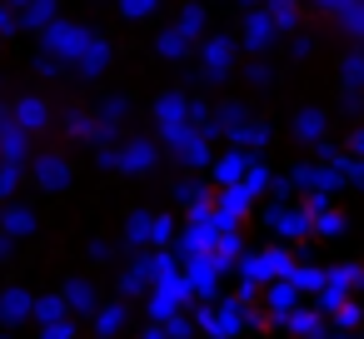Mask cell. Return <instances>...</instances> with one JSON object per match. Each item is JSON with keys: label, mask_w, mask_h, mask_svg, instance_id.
<instances>
[{"label": "cell", "mask_w": 364, "mask_h": 339, "mask_svg": "<svg viewBox=\"0 0 364 339\" xmlns=\"http://www.w3.org/2000/svg\"><path fill=\"white\" fill-rule=\"evenodd\" d=\"M195 289H190V279H185V269H175V274H165L150 294H145V314H150V324H170L180 309H185V299H190Z\"/></svg>", "instance_id": "obj_1"}, {"label": "cell", "mask_w": 364, "mask_h": 339, "mask_svg": "<svg viewBox=\"0 0 364 339\" xmlns=\"http://www.w3.org/2000/svg\"><path fill=\"white\" fill-rule=\"evenodd\" d=\"M250 324H255V314H250V309H240L235 299L200 309V329H205L210 339H235V334H240V329H250Z\"/></svg>", "instance_id": "obj_2"}, {"label": "cell", "mask_w": 364, "mask_h": 339, "mask_svg": "<svg viewBox=\"0 0 364 339\" xmlns=\"http://www.w3.org/2000/svg\"><path fill=\"white\" fill-rule=\"evenodd\" d=\"M170 145V155L180 165H210V130H195V125H180L170 135H160Z\"/></svg>", "instance_id": "obj_3"}, {"label": "cell", "mask_w": 364, "mask_h": 339, "mask_svg": "<svg viewBox=\"0 0 364 339\" xmlns=\"http://www.w3.org/2000/svg\"><path fill=\"white\" fill-rule=\"evenodd\" d=\"M264 225L279 235V240H299V235H314V215L304 205H274L264 215Z\"/></svg>", "instance_id": "obj_4"}, {"label": "cell", "mask_w": 364, "mask_h": 339, "mask_svg": "<svg viewBox=\"0 0 364 339\" xmlns=\"http://www.w3.org/2000/svg\"><path fill=\"white\" fill-rule=\"evenodd\" d=\"M180 264H185V279H190V289H195L200 299H215L225 264H220L215 254H190V259H180Z\"/></svg>", "instance_id": "obj_5"}, {"label": "cell", "mask_w": 364, "mask_h": 339, "mask_svg": "<svg viewBox=\"0 0 364 339\" xmlns=\"http://www.w3.org/2000/svg\"><path fill=\"white\" fill-rule=\"evenodd\" d=\"M190 95L185 90H160L155 95V120H160V135H170V130H180V125H190Z\"/></svg>", "instance_id": "obj_6"}, {"label": "cell", "mask_w": 364, "mask_h": 339, "mask_svg": "<svg viewBox=\"0 0 364 339\" xmlns=\"http://www.w3.org/2000/svg\"><path fill=\"white\" fill-rule=\"evenodd\" d=\"M31 175H36L41 190H65V185H70V160H65L60 150H41V155L31 160Z\"/></svg>", "instance_id": "obj_7"}, {"label": "cell", "mask_w": 364, "mask_h": 339, "mask_svg": "<svg viewBox=\"0 0 364 339\" xmlns=\"http://www.w3.org/2000/svg\"><path fill=\"white\" fill-rule=\"evenodd\" d=\"M250 170H255L250 150H225V155L210 165V175H215V185H220V190H235V185H245V180H250Z\"/></svg>", "instance_id": "obj_8"}, {"label": "cell", "mask_w": 364, "mask_h": 339, "mask_svg": "<svg viewBox=\"0 0 364 339\" xmlns=\"http://www.w3.org/2000/svg\"><path fill=\"white\" fill-rule=\"evenodd\" d=\"M200 65H205V80L230 75V65H235V36H210L205 50H200Z\"/></svg>", "instance_id": "obj_9"}, {"label": "cell", "mask_w": 364, "mask_h": 339, "mask_svg": "<svg viewBox=\"0 0 364 339\" xmlns=\"http://www.w3.org/2000/svg\"><path fill=\"white\" fill-rule=\"evenodd\" d=\"M289 180H294V185H299L304 195H329V190L349 185V180H344V175H339L334 165H299V170H294Z\"/></svg>", "instance_id": "obj_10"}, {"label": "cell", "mask_w": 364, "mask_h": 339, "mask_svg": "<svg viewBox=\"0 0 364 339\" xmlns=\"http://www.w3.org/2000/svg\"><path fill=\"white\" fill-rule=\"evenodd\" d=\"M31 160V130L0 115V165H26Z\"/></svg>", "instance_id": "obj_11"}, {"label": "cell", "mask_w": 364, "mask_h": 339, "mask_svg": "<svg viewBox=\"0 0 364 339\" xmlns=\"http://www.w3.org/2000/svg\"><path fill=\"white\" fill-rule=\"evenodd\" d=\"M264 304H269V319H274V324H289V319L299 314V289H294L289 279H274V284L264 289Z\"/></svg>", "instance_id": "obj_12"}, {"label": "cell", "mask_w": 364, "mask_h": 339, "mask_svg": "<svg viewBox=\"0 0 364 339\" xmlns=\"http://www.w3.org/2000/svg\"><path fill=\"white\" fill-rule=\"evenodd\" d=\"M26 314H36V294H31L26 284H6V289H0V319H6V324H21Z\"/></svg>", "instance_id": "obj_13"}, {"label": "cell", "mask_w": 364, "mask_h": 339, "mask_svg": "<svg viewBox=\"0 0 364 339\" xmlns=\"http://www.w3.org/2000/svg\"><path fill=\"white\" fill-rule=\"evenodd\" d=\"M279 279V269H274V259H269V249H255V254H245L240 259V284H274Z\"/></svg>", "instance_id": "obj_14"}, {"label": "cell", "mask_w": 364, "mask_h": 339, "mask_svg": "<svg viewBox=\"0 0 364 339\" xmlns=\"http://www.w3.org/2000/svg\"><path fill=\"white\" fill-rule=\"evenodd\" d=\"M274 36H279V26L269 21V11H255V16L245 21V36H240V41H245V50H255V55H259V50H269V41H274Z\"/></svg>", "instance_id": "obj_15"}, {"label": "cell", "mask_w": 364, "mask_h": 339, "mask_svg": "<svg viewBox=\"0 0 364 339\" xmlns=\"http://www.w3.org/2000/svg\"><path fill=\"white\" fill-rule=\"evenodd\" d=\"M155 155H160L155 140H125V145H120V170H125V175H145V170L155 165Z\"/></svg>", "instance_id": "obj_16"}, {"label": "cell", "mask_w": 364, "mask_h": 339, "mask_svg": "<svg viewBox=\"0 0 364 339\" xmlns=\"http://www.w3.org/2000/svg\"><path fill=\"white\" fill-rule=\"evenodd\" d=\"M240 130H250V105H235V100L220 105L215 120H210V135H230V140H235Z\"/></svg>", "instance_id": "obj_17"}, {"label": "cell", "mask_w": 364, "mask_h": 339, "mask_svg": "<svg viewBox=\"0 0 364 339\" xmlns=\"http://www.w3.org/2000/svg\"><path fill=\"white\" fill-rule=\"evenodd\" d=\"M60 294L70 299V314H100V294H95L90 279H65Z\"/></svg>", "instance_id": "obj_18"}, {"label": "cell", "mask_w": 364, "mask_h": 339, "mask_svg": "<svg viewBox=\"0 0 364 339\" xmlns=\"http://www.w3.org/2000/svg\"><path fill=\"white\" fill-rule=\"evenodd\" d=\"M36 230V210L31 205H6V215H0V235L6 240H26Z\"/></svg>", "instance_id": "obj_19"}, {"label": "cell", "mask_w": 364, "mask_h": 339, "mask_svg": "<svg viewBox=\"0 0 364 339\" xmlns=\"http://www.w3.org/2000/svg\"><path fill=\"white\" fill-rule=\"evenodd\" d=\"M11 120H16L21 130H31V135H36V130L50 120V110H46V100H41V95H26V100H16V115H11Z\"/></svg>", "instance_id": "obj_20"}, {"label": "cell", "mask_w": 364, "mask_h": 339, "mask_svg": "<svg viewBox=\"0 0 364 339\" xmlns=\"http://www.w3.org/2000/svg\"><path fill=\"white\" fill-rule=\"evenodd\" d=\"M250 205H255V195H250L245 185H235V190H215V210H220V215H230V220H245V215H250Z\"/></svg>", "instance_id": "obj_21"}, {"label": "cell", "mask_w": 364, "mask_h": 339, "mask_svg": "<svg viewBox=\"0 0 364 339\" xmlns=\"http://www.w3.org/2000/svg\"><path fill=\"white\" fill-rule=\"evenodd\" d=\"M289 284H294L299 294H324V289H329V269H319V264H294Z\"/></svg>", "instance_id": "obj_22"}, {"label": "cell", "mask_w": 364, "mask_h": 339, "mask_svg": "<svg viewBox=\"0 0 364 339\" xmlns=\"http://www.w3.org/2000/svg\"><path fill=\"white\" fill-rule=\"evenodd\" d=\"M205 21H210V16H205V6H200V0H185V6H180V16H175V31H180L185 41H195V36L205 31Z\"/></svg>", "instance_id": "obj_23"}, {"label": "cell", "mask_w": 364, "mask_h": 339, "mask_svg": "<svg viewBox=\"0 0 364 339\" xmlns=\"http://www.w3.org/2000/svg\"><path fill=\"white\" fill-rule=\"evenodd\" d=\"M36 319H41V329L70 319V299H65V294H41V299H36Z\"/></svg>", "instance_id": "obj_24"}, {"label": "cell", "mask_w": 364, "mask_h": 339, "mask_svg": "<svg viewBox=\"0 0 364 339\" xmlns=\"http://www.w3.org/2000/svg\"><path fill=\"white\" fill-rule=\"evenodd\" d=\"M339 80H344V90L364 95V50H349V55L339 60Z\"/></svg>", "instance_id": "obj_25"}, {"label": "cell", "mask_w": 364, "mask_h": 339, "mask_svg": "<svg viewBox=\"0 0 364 339\" xmlns=\"http://www.w3.org/2000/svg\"><path fill=\"white\" fill-rule=\"evenodd\" d=\"M125 240L130 244H155V215L150 210H135L130 225H125Z\"/></svg>", "instance_id": "obj_26"}, {"label": "cell", "mask_w": 364, "mask_h": 339, "mask_svg": "<svg viewBox=\"0 0 364 339\" xmlns=\"http://www.w3.org/2000/svg\"><path fill=\"white\" fill-rule=\"evenodd\" d=\"M125 314H130L125 304H105V309L95 314V334H100V339H115V334L125 329Z\"/></svg>", "instance_id": "obj_27"}, {"label": "cell", "mask_w": 364, "mask_h": 339, "mask_svg": "<svg viewBox=\"0 0 364 339\" xmlns=\"http://www.w3.org/2000/svg\"><path fill=\"white\" fill-rule=\"evenodd\" d=\"M284 329H289V334H299V339H324V319H319V309H299Z\"/></svg>", "instance_id": "obj_28"}, {"label": "cell", "mask_w": 364, "mask_h": 339, "mask_svg": "<svg viewBox=\"0 0 364 339\" xmlns=\"http://www.w3.org/2000/svg\"><path fill=\"white\" fill-rule=\"evenodd\" d=\"M55 21H60V16H55V0H36V6L21 16V26H31V31H41V36H46Z\"/></svg>", "instance_id": "obj_29"}, {"label": "cell", "mask_w": 364, "mask_h": 339, "mask_svg": "<svg viewBox=\"0 0 364 339\" xmlns=\"http://www.w3.org/2000/svg\"><path fill=\"white\" fill-rule=\"evenodd\" d=\"M120 120H125V95H105V100H100V115H95L100 135H110V130H115Z\"/></svg>", "instance_id": "obj_30"}, {"label": "cell", "mask_w": 364, "mask_h": 339, "mask_svg": "<svg viewBox=\"0 0 364 339\" xmlns=\"http://www.w3.org/2000/svg\"><path fill=\"white\" fill-rule=\"evenodd\" d=\"M155 50H160L165 60H185V55H190V41H185L180 31H165V36H155Z\"/></svg>", "instance_id": "obj_31"}, {"label": "cell", "mask_w": 364, "mask_h": 339, "mask_svg": "<svg viewBox=\"0 0 364 339\" xmlns=\"http://www.w3.org/2000/svg\"><path fill=\"white\" fill-rule=\"evenodd\" d=\"M359 284H364V269H359V264H339V269H329V289L349 294V289H359Z\"/></svg>", "instance_id": "obj_32"}, {"label": "cell", "mask_w": 364, "mask_h": 339, "mask_svg": "<svg viewBox=\"0 0 364 339\" xmlns=\"http://www.w3.org/2000/svg\"><path fill=\"white\" fill-rule=\"evenodd\" d=\"M294 135H299V140H319V135H324V115H319V110H299V115H294Z\"/></svg>", "instance_id": "obj_33"}, {"label": "cell", "mask_w": 364, "mask_h": 339, "mask_svg": "<svg viewBox=\"0 0 364 339\" xmlns=\"http://www.w3.org/2000/svg\"><path fill=\"white\" fill-rule=\"evenodd\" d=\"M269 21L279 26V31H294V21H299V6H294V0H269Z\"/></svg>", "instance_id": "obj_34"}, {"label": "cell", "mask_w": 364, "mask_h": 339, "mask_svg": "<svg viewBox=\"0 0 364 339\" xmlns=\"http://www.w3.org/2000/svg\"><path fill=\"white\" fill-rule=\"evenodd\" d=\"M314 235H324V240L344 235V215H339V210H324V215H314Z\"/></svg>", "instance_id": "obj_35"}, {"label": "cell", "mask_w": 364, "mask_h": 339, "mask_svg": "<svg viewBox=\"0 0 364 339\" xmlns=\"http://www.w3.org/2000/svg\"><path fill=\"white\" fill-rule=\"evenodd\" d=\"M215 259H220L225 269H230L235 259H245V254H240V235H220V240H215Z\"/></svg>", "instance_id": "obj_36"}, {"label": "cell", "mask_w": 364, "mask_h": 339, "mask_svg": "<svg viewBox=\"0 0 364 339\" xmlns=\"http://www.w3.org/2000/svg\"><path fill=\"white\" fill-rule=\"evenodd\" d=\"M115 6H120V16H125V21H145V16H155L160 0H115Z\"/></svg>", "instance_id": "obj_37"}, {"label": "cell", "mask_w": 364, "mask_h": 339, "mask_svg": "<svg viewBox=\"0 0 364 339\" xmlns=\"http://www.w3.org/2000/svg\"><path fill=\"white\" fill-rule=\"evenodd\" d=\"M264 140H269V130H264V125H250V130L235 135V150H259Z\"/></svg>", "instance_id": "obj_38"}, {"label": "cell", "mask_w": 364, "mask_h": 339, "mask_svg": "<svg viewBox=\"0 0 364 339\" xmlns=\"http://www.w3.org/2000/svg\"><path fill=\"white\" fill-rule=\"evenodd\" d=\"M339 21H344V31H349V36H359V41H364V0H354V6H349Z\"/></svg>", "instance_id": "obj_39"}, {"label": "cell", "mask_w": 364, "mask_h": 339, "mask_svg": "<svg viewBox=\"0 0 364 339\" xmlns=\"http://www.w3.org/2000/svg\"><path fill=\"white\" fill-rule=\"evenodd\" d=\"M334 324H339V329H359V324H364V309H359V304L349 299V304H344V309L334 314Z\"/></svg>", "instance_id": "obj_40"}, {"label": "cell", "mask_w": 364, "mask_h": 339, "mask_svg": "<svg viewBox=\"0 0 364 339\" xmlns=\"http://www.w3.org/2000/svg\"><path fill=\"white\" fill-rule=\"evenodd\" d=\"M21 185V165H0V200H11Z\"/></svg>", "instance_id": "obj_41"}, {"label": "cell", "mask_w": 364, "mask_h": 339, "mask_svg": "<svg viewBox=\"0 0 364 339\" xmlns=\"http://www.w3.org/2000/svg\"><path fill=\"white\" fill-rule=\"evenodd\" d=\"M41 339H75V319H60V324H46Z\"/></svg>", "instance_id": "obj_42"}, {"label": "cell", "mask_w": 364, "mask_h": 339, "mask_svg": "<svg viewBox=\"0 0 364 339\" xmlns=\"http://www.w3.org/2000/svg\"><path fill=\"white\" fill-rule=\"evenodd\" d=\"M170 230H175V220H170V215H155V249H165Z\"/></svg>", "instance_id": "obj_43"}, {"label": "cell", "mask_w": 364, "mask_h": 339, "mask_svg": "<svg viewBox=\"0 0 364 339\" xmlns=\"http://www.w3.org/2000/svg\"><path fill=\"white\" fill-rule=\"evenodd\" d=\"M165 329H170V339H190V329H195V324H190L185 314H175V319H170Z\"/></svg>", "instance_id": "obj_44"}, {"label": "cell", "mask_w": 364, "mask_h": 339, "mask_svg": "<svg viewBox=\"0 0 364 339\" xmlns=\"http://www.w3.org/2000/svg\"><path fill=\"white\" fill-rule=\"evenodd\" d=\"M16 31H21L16 11H11V6H0V36H16Z\"/></svg>", "instance_id": "obj_45"}, {"label": "cell", "mask_w": 364, "mask_h": 339, "mask_svg": "<svg viewBox=\"0 0 364 339\" xmlns=\"http://www.w3.org/2000/svg\"><path fill=\"white\" fill-rule=\"evenodd\" d=\"M314 6H319V11H334V16H344V11L354 6V0H314Z\"/></svg>", "instance_id": "obj_46"}, {"label": "cell", "mask_w": 364, "mask_h": 339, "mask_svg": "<svg viewBox=\"0 0 364 339\" xmlns=\"http://www.w3.org/2000/svg\"><path fill=\"white\" fill-rule=\"evenodd\" d=\"M349 155L364 160V130H349Z\"/></svg>", "instance_id": "obj_47"}, {"label": "cell", "mask_w": 364, "mask_h": 339, "mask_svg": "<svg viewBox=\"0 0 364 339\" xmlns=\"http://www.w3.org/2000/svg\"><path fill=\"white\" fill-rule=\"evenodd\" d=\"M140 339H170V329L165 324H150V329H140Z\"/></svg>", "instance_id": "obj_48"}, {"label": "cell", "mask_w": 364, "mask_h": 339, "mask_svg": "<svg viewBox=\"0 0 364 339\" xmlns=\"http://www.w3.org/2000/svg\"><path fill=\"white\" fill-rule=\"evenodd\" d=\"M324 339H354V334H349V329H334V334H324Z\"/></svg>", "instance_id": "obj_49"}, {"label": "cell", "mask_w": 364, "mask_h": 339, "mask_svg": "<svg viewBox=\"0 0 364 339\" xmlns=\"http://www.w3.org/2000/svg\"><path fill=\"white\" fill-rule=\"evenodd\" d=\"M6 254H11V240H6V235H0V259H6Z\"/></svg>", "instance_id": "obj_50"}, {"label": "cell", "mask_w": 364, "mask_h": 339, "mask_svg": "<svg viewBox=\"0 0 364 339\" xmlns=\"http://www.w3.org/2000/svg\"><path fill=\"white\" fill-rule=\"evenodd\" d=\"M0 339H11V334H0Z\"/></svg>", "instance_id": "obj_51"}]
</instances>
